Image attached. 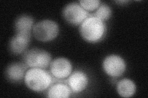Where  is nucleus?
Masks as SVG:
<instances>
[{
	"label": "nucleus",
	"mask_w": 148,
	"mask_h": 98,
	"mask_svg": "<svg viewBox=\"0 0 148 98\" xmlns=\"http://www.w3.org/2000/svg\"><path fill=\"white\" fill-rule=\"evenodd\" d=\"M51 74L58 79L68 78L72 72V65L68 59L65 58H58L51 63Z\"/></svg>",
	"instance_id": "obj_7"
},
{
	"label": "nucleus",
	"mask_w": 148,
	"mask_h": 98,
	"mask_svg": "<svg viewBox=\"0 0 148 98\" xmlns=\"http://www.w3.org/2000/svg\"><path fill=\"white\" fill-rule=\"evenodd\" d=\"M106 31L104 22L95 16H90L80 26V33L82 38L89 43H97L103 39Z\"/></svg>",
	"instance_id": "obj_1"
},
{
	"label": "nucleus",
	"mask_w": 148,
	"mask_h": 98,
	"mask_svg": "<svg viewBox=\"0 0 148 98\" xmlns=\"http://www.w3.org/2000/svg\"><path fill=\"white\" fill-rule=\"evenodd\" d=\"M53 78L49 73L44 69L31 68L25 74L24 82L30 90L41 92L48 90L51 85Z\"/></svg>",
	"instance_id": "obj_2"
},
{
	"label": "nucleus",
	"mask_w": 148,
	"mask_h": 98,
	"mask_svg": "<svg viewBox=\"0 0 148 98\" xmlns=\"http://www.w3.org/2000/svg\"><path fill=\"white\" fill-rule=\"evenodd\" d=\"M72 90L66 84L58 83L50 86L48 89L47 97L49 98H67L71 95Z\"/></svg>",
	"instance_id": "obj_12"
},
{
	"label": "nucleus",
	"mask_w": 148,
	"mask_h": 98,
	"mask_svg": "<svg viewBox=\"0 0 148 98\" xmlns=\"http://www.w3.org/2000/svg\"><path fill=\"white\" fill-rule=\"evenodd\" d=\"M94 15L93 16L98 18L99 19L104 22L105 21L108 20L112 16V9L108 4L104 3L102 4L97 9Z\"/></svg>",
	"instance_id": "obj_14"
},
{
	"label": "nucleus",
	"mask_w": 148,
	"mask_h": 98,
	"mask_svg": "<svg viewBox=\"0 0 148 98\" xmlns=\"http://www.w3.org/2000/svg\"><path fill=\"white\" fill-rule=\"evenodd\" d=\"M116 3H123V4H124V3H128V1H115Z\"/></svg>",
	"instance_id": "obj_16"
},
{
	"label": "nucleus",
	"mask_w": 148,
	"mask_h": 98,
	"mask_svg": "<svg viewBox=\"0 0 148 98\" xmlns=\"http://www.w3.org/2000/svg\"><path fill=\"white\" fill-rule=\"evenodd\" d=\"M89 80L86 74L82 71L72 72L67 78V84L72 91L78 93L86 90Z\"/></svg>",
	"instance_id": "obj_8"
},
{
	"label": "nucleus",
	"mask_w": 148,
	"mask_h": 98,
	"mask_svg": "<svg viewBox=\"0 0 148 98\" xmlns=\"http://www.w3.org/2000/svg\"><path fill=\"white\" fill-rule=\"evenodd\" d=\"M80 6L87 12L97 10L101 4L99 0H82L79 1Z\"/></svg>",
	"instance_id": "obj_15"
},
{
	"label": "nucleus",
	"mask_w": 148,
	"mask_h": 98,
	"mask_svg": "<svg viewBox=\"0 0 148 98\" xmlns=\"http://www.w3.org/2000/svg\"><path fill=\"white\" fill-rule=\"evenodd\" d=\"M136 87L130 79L123 78L117 83V91L123 97H130L135 94Z\"/></svg>",
	"instance_id": "obj_13"
},
{
	"label": "nucleus",
	"mask_w": 148,
	"mask_h": 98,
	"mask_svg": "<svg viewBox=\"0 0 148 98\" xmlns=\"http://www.w3.org/2000/svg\"><path fill=\"white\" fill-rule=\"evenodd\" d=\"M59 28L58 23L51 20H43L34 25L32 34L38 41L50 42L57 38Z\"/></svg>",
	"instance_id": "obj_3"
},
{
	"label": "nucleus",
	"mask_w": 148,
	"mask_h": 98,
	"mask_svg": "<svg viewBox=\"0 0 148 98\" xmlns=\"http://www.w3.org/2000/svg\"><path fill=\"white\" fill-rule=\"evenodd\" d=\"M27 68L24 63H14L9 64L5 71L6 77L10 82H20L24 79Z\"/></svg>",
	"instance_id": "obj_9"
},
{
	"label": "nucleus",
	"mask_w": 148,
	"mask_h": 98,
	"mask_svg": "<svg viewBox=\"0 0 148 98\" xmlns=\"http://www.w3.org/2000/svg\"><path fill=\"white\" fill-rule=\"evenodd\" d=\"M30 39V37L16 34L9 41V51L14 55L24 54L29 47Z\"/></svg>",
	"instance_id": "obj_11"
},
{
	"label": "nucleus",
	"mask_w": 148,
	"mask_h": 98,
	"mask_svg": "<svg viewBox=\"0 0 148 98\" xmlns=\"http://www.w3.org/2000/svg\"><path fill=\"white\" fill-rule=\"evenodd\" d=\"M23 62L28 68L46 69L51 63V56L46 50L32 49L23 54Z\"/></svg>",
	"instance_id": "obj_4"
},
{
	"label": "nucleus",
	"mask_w": 148,
	"mask_h": 98,
	"mask_svg": "<svg viewBox=\"0 0 148 98\" xmlns=\"http://www.w3.org/2000/svg\"><path fill=\"white\" fill-rule=\"evenodd\" d=\"M103 68L108 76L115 78L123 75L127 66L125 62L121 57L116 55H111L104 59Z\"/></svg>",
	"instance_id": "obj_6"
},
{
	"label": "nucleus",
	"mask_w": 148,
	"mask_h": 98,
	"mask_svg": "<svg viewBox=\"0 0 148 98\" xmlns=\"http://www.w3.org/2000/svg\"><path fill=\"white\" fill-rule=\"evenodd\" d=\"M34 26L33 18L28 15H22L18 17L15 20L14 29L16 34L31 38Z\"/></svg>",
	"instance_id": "obj_10"
},
{
	"label": "nucleus",
	"mask_w": 148,
	"mask_h": 98,
	"mask_svg": "<svg viewBox=\"0 0 148 98\" xmlns=\"http://www.w3.org/2000/svg\"><path fill=\"white\" fill-rule=\"evenodd\" d=\"M62 16L69 24L78 26L89 17V13L85 11L79 3H71L64 7Z\"/></svg>",
	"instance_id": "obj_5"
}]
</instances>
